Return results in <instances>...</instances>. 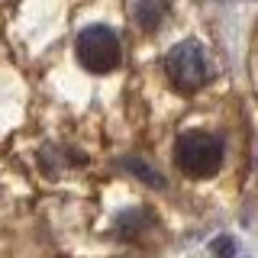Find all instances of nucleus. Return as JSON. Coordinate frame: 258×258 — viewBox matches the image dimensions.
I'll use <instances>...</instances> for the list:
<instances>
[{
    "label": "nucleus",
    "mask_w": 258,
    "mask_h": 258,
    "mask_svg": "<svg viewBox=\"0 0 258 258\" xmlns=\"http://www.w3.org/2000/svg\"><path fill=\"white\" fill-rule=\"evenodd\" d=\"M226 145L213 133H184L174 142V161L187 177H213L223 168Z\"/></svg>",
    "instance_id": "f257e3e1"
},
{
    "label": "nucleus",
    "mask_w": 258,
    "mask_h": 258,
    "mask_svg": "<svg viewBox=\"0 0 258 258\" xmlns=\"http://www.w3.org/2000/svg\"><path fill=\"white\" fill-rule=\"evenodd\" d=\"M165 75H168V81H171V87L177 94L200 91L210 78L207 55H204V48H200V42H194V39L177 42L171 52L165 55Z\"/></svg>",
    "instance_id": "f03ea898"
},
{
    "label": "nucleus",
    "mask_w": 258,
    "mask_h": 258,
    "mask_svg": "<svg viewBox=\"0 0 258 258\" xmlns=\"http://www.w3.org/2000/svg\"><path fill=\"white\" fill-rule=\"evenodd\" d=\"M75 52H78V61L84 64L87 71H94V75H107V71H113L119 64V58H123L116 32L107 29V26L81 29L78 42H75Z\"/></svg>",
    "instance_id": "7ed1b4c3"
},
{
    "label": "nucleus",
    "mask_w": 258,
    "mask_h": 258,
    "mask_svg": "<svg viewBox=\"0 0 258 258\" xmlns=\"http://www.w3.org/2000/svg\"><path fill=\"white\" fill-rule=\"evenodd\" d=\"M119 165H123L129 174H136L139 181H145L149 187H165V177H161V174H158V171H155V168H152L142 155H126L123 161H119Z\"/></svg>",
    "instance_id": "20e7f679"
},
{
    "label": "nucleus",
    "mask_w": 258,
    "mask_h": 258,
    "mask_svg": "<svg viewBox=\"0 0 258 258\" xmlns=\"http://www.w3.org/2000/svg\"><path fill=\"white\" fill-rule=\"evenodd\" d=\"M133 16L142 29H155L161 23V16H165V0H136Z\"/></svg>",
    "instance_id": "39448f33"
},
{
    "label": "nucleus",
    "mask_w": 258,
    "mask_h": 258,
    "mask_svg": "<svg viewBox=\"0 0 258 258\" xmlns=\"http://www.w3.org/2000/svg\"><path fill=\"white\" fill-rule=\"evenodd\" d=\"M213 248H216V252H223V255H229V252H232V242H229V239H223V242H216Z\"/></svg>",
    "instance_id": "423d86ee"
}]
</instances>
